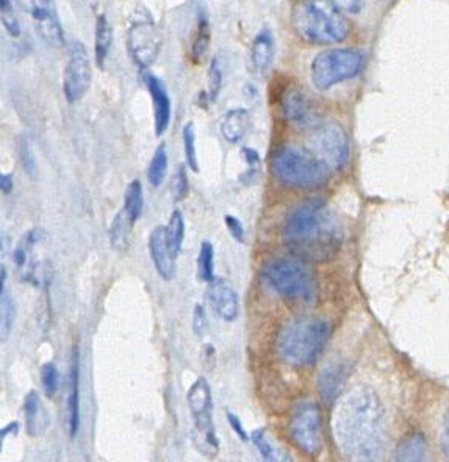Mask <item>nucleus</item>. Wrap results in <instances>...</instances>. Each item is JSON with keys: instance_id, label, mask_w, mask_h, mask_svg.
Masks as SVG:
<instances>
[{"instance_id": "f257e3e1", "label": "nucleus", "mask_w": 449, "mask_h": 462, "mask_svg": "<svg viewBox=\"0 0 449 462\" xmlns=\"http://www.w3.org/2000/svg\"><path fill=\"white\" fill-rule=\"evenodd\" d=\"M332 430L347 459H378L385 447V415L378 393L366 386L347 392L335 407Z\"/></svg>"}, {"instance_id": "f03ea898", "label": "nucleus", "mask_w": 449, "mask_h": 462, "mask_svg": "<svg viewBox=\"0 0 449 462\" xmlns=\"http://www.w3.org/2000/svg\"><path fill=\"white\" fill-rule=\"evenodd\" d=\"M284 242L298 259L326 262L337 256L343 229L321 198H310L293 207L284 224Z\"/></svg>"}, {"instance_id": "7ed1b4c3", "label": "nucleus", "mask_w": 449, "mask_h": 462, "mask_svg": "<svg viewBox=\"0 0 449 462\" xmlns=\"http://www.w3.org/2000/svg\"><path fill=\"white\" fill-rule=\"evenodd\" d=\"M296 35L310 44H335L350 35V22L329 0H296L291 8Z\"/></svg>"}, {"instance_id": "20e7f679", "label": "nucleus", "mask_w": 449, "mask_h": 462, "mask_svg": "<svg viewBox=\"0 0 449 462\" xmlns=\"http://www.w3.org/2000/svg\"><path fill=\"white\" fill-rule=\"evenodd\" d=\"M331 166L304 147L284 144L274 152L271 172L280 184L294 190H317L331 179Z\"/></svg>"}, {"instance_id": "39448f33", "label": "nucleus", "mask_w": 449, "mask_h": 462, "mask_svg": "<svg viewBox=\"0 0 449 462\" xmlns=\"http://www.w3.org/2000/svg\"><path fill=\"white\" fill-rule=\"evenodd\" d=\"M329 337L331 325L323 318L291 321L279 336V354L293 367L312 365L321 356Z\"/></svg>"}, {"instance_id": "423d86ee", "label": "nucleus", "mask_w": 449, "mask_h": 462, "mask_svg": "<svg viewBox=\"0 0 449 462\" xmlns=\"http://www.w3.org/2000/svg\"><path fill=\"white\" fill-rule=\"evenodd\" d=\"M261 274L266 284L285 299L312 301L317 297V279L301 260L272 259L265 264Z\"/></svg>"}, {"instance_id": "0eeeda50", "label": "nucleus", "mask_w": 449, "mask_h": 462, "mask_svg": "<svg viewBox=\"0 0 449 462\" xmlns=\"http://www.w3.org/2000/svg\"><path fill=\"white\" fill-rule=\"evenodd\" d=\"M365 55L357 49H329L319 52L310 66L315 88L327 91L332 86L357 77L364 69Z\"/></svg>"}, {"instance_id": "6e6552de", "label": "nucleus", "mask_w": 449, "mask_h": 462, "mask_svg": "<svg viewBox=\"0 0 449 462\" xmlns=\"http://www.w3.org/2000/svg\"><path fill=\"white\" fill-rule=\"evenodd\" d=\"M290 436L293 444L307 456H318L323 450V420L319 407L313 403H301L291 414Z\"/></svg>"}, {"instance_id": "1a4fd4ad", "label": "nucleus", "mask_w": 449, "mask_h": 462, "mask_svg": "<svg viewBox=\"0 0 449 462\" xmlns=\"http://www.w3.org/2000/svg\"><path fill=\"white\" fill-rule=\"evenodd\" d=\"M92 79L91 58L83 43L72 39L63 72V91L68 102H77L90 90Z\"/></svg>"}, {"instance_id": "9d476101", "label": "nucleus", "mask_w": 449, "mask_h": 462, "mask_svg": "<svg viewBox=\"0 0 449 462\" xmlns=\"http://www.w3.org/2000/svg\"><path fill=\"white\" fill-rule=\"evenodd\" d=\"M310 144L332 170H343L350 160V140L343 127L337 123L315 125L310 133Z\"/></svg>"}, {"instance_id": "9b49d317", "label": "nucleus", "mask_w": 449, "mask_h": 462, "mask_svg": "<svg viewBox=\"0 0 449 462\" xmlns=\"http://www.w3.org/2000/svg\"><path fill=\"white\" fill-rule=\"evenodd\" d=\"M162 36L156 25L147 21H139L130 25L127 32V50L132 62L141 69H147L157 62Z\"/></svg>"}, {"instance_id": "f8f14e48", "label": "nucleus", "mask_w": 449, "mask_h": 462, "mask_svg": "<svg viewBox=\"0 0 449 462\" xmlns=\"http://www.w3.org/2000/svg\"><path fill=\"white\" fill-rule=\"evenodd\" d=\"M27 15L32 18L39 38L52 48H62L64 33L53 0H19Z\"/></svg>"}, {"instance_id": "ddd939ff", "label": "nucleus", "mask_w": 449, "mask_h": 462, "mask_svg": "<svg viewBox=\"0 0 449 462\" xmlns=\"http://www.w3.org/2000/svg\"><path fill=\"white\" fill-rule=\"evenodd\" d=\"M207 301H209L212 311L221 320L227 321V323L237 320L240 309L238 293L226 279H213L209 283Z\"/></svg>"}, {"instance_id": "4468645a", "label": "nucleus", "mask_w": 449, "mask_h": 462, "mask_svg": "<svg viewBox=\"0 0 449 462\" xmlns=\"http://www.w3.org/2000/svg\"><path fill=\"white\" fill-rule=\"evenodd\" d=\"M143 82L147 91L151 93L153 105V124H156V135L162 137L171 123V99L167 95L165 83L151 72L143 74Z\"/></svg>"}, {"instance_id": "2eb2a0df", "label": "nucleus", "mask_w": 449, "mask_h": 462, "mask_svg": "<svg viewBox=\"0 0 449 462\" xmlns=\"http://www.w3.org/2000/svg\"><path fill=\"white\" fill-rule=\"evenodd\" d=\"M149 252L157 273L165 280H171L176 274V254L172 252L166 237V227L157 226L149 236Z\"/></svg>"}, {"instance_id": "dca6fc26", "label": "nucleus", "mask_w": 449, "mask_h": 462, "mask_svg": "<svg viewBox=\"0 0 449 462\" xmlns=\"http://www.w3.org/2000/svg\"><path fill=\"white\" fill-rule=\"evenodd\" d=\"M282 113L286 121L294 125H312L317 121L310 100L298 88H290L284 95Z\"/></svg>"}, {"instance_id": "f3484780", "label": "nucleus", "mask_w": 449, "mask_h": 462, "mask_svg": "<svg viewBox=\"0 0 449 462\" xmlns=\"http://www.w3.org/2000/svg\"><path fill=\"white\" fill-rule=\"evenodd\" d=\"M186 401H188V407L193 415L194 425L213 421L212 389L205 378H198L194 381L193 386L190 387L188 395H186Z\"/></svg>"}, {"instance_id": "a211bd4d", "label": "nucleus", "mask_w": 449, "mask_h": 462, "mask_svg": "<svg viewBox=\"0 0 449 462\" xmlns=\"http://www.w3.org/2000/svg\"><path fill=\"white\" fill-rule=\"evenodd\" d=\"M69 397H68V426L69 436L74 439L80 430V354L74 348L69 368Z\"/></svg>"}, {"instance_id": "6ab92c4d", "label": "nucleus", "mask_w": 449, "mask_h": 462, "mask_svg": "<svg viewBox=\"0 0 449 462\" xmlns=\"http://www.w3.org/2000/svg\"><path fill=\"white\" fill-rule=\"evenodd\" d=\"M251 125V115L246 109H232L221 119L219 130L221 135L232 144H235L244 138L247 129Z\"/></svg>"}, {"instance_id": "aec40b11", "label": "nucleus", "mask_w": 449, "mask_h": 462, "mask_svg": "<svg viewBox=\"0 0 449 462\" xmlns=\"http://www.w3.org/2000/svg\"><path fill=\"white\" fill-rule=\"evenodd\" d=\"M346 378L347 370L345 365L327 367L326 370L319 374L318 379V390L321 400L327 405L333 403V401L340 397Z\"/></svg>"}, {"instance_id": "412c9836", "label": "nucleus", "mask_w": 449, "mask_h": 462, "mask_svg": "<svg viewBox=\"0 0 449 462\" xmlns=\"http://www.w3.org/2000/svg\"><path fill=\"white\" fill-rule=\"evenodd\" d=\"M272 60H274V36L270 30L263 29L257 33L252 41L251 62L254 69H256L260 76H263V74L270 69Z\"/></svg>"}, {"instance_id": "4be33fe9", "label": "nucleus", "mask_w": 449, "mask_h": 462, "mask_svg": "<svg viewBox=\"0 0 449 462\" xmlns=\"http://www.w3.org/2000/svg\"><path fill=\"white\" fill-rule=\"evenodd\" d=\"M193 442L199 453L207 458H214L219 453V440L213 421L205 425H194Z\"/></svg>"}, {"instance_id": "5701e85b", "label": "nucleus", "mask_w": 449, "mask_h": 462, "mask_svg": "<svg viewBox=\"0 0 449 462\" xmlns=\"http://www.w3.org/2000/svg\"><path fill=\"white\" fill-rule=\"evenodd\" d=\"M95 53H96V63L100 69H104L106 57L110 53L111 41H113V32L111 25L105 15H99L96 18V30H95Z\"/></svg>"}, {"instance_id": "b1692460", "label": "nucleus", "mask_w": 449, "mask_h": 462, "mask_svg": "<svg viewBox=\"0 0 449 462\" xmlns=\"http://www.w3.org/2000/svg\"><path fill=\"white\" fill-rule=\"evenodd\" d=\"M133 223H135V221L130 218L129 213H127L124 209H120L116 213V217L113 219L110 227V240L113 247H116L119 251L127 250Z\"/></svg>"}, {"instance_id": "393cba45", "label": "nucleus", "mask_w": 449, "mask_h": 462, "mask_svg": "<svg viewBox=\"0 0 449 462\" xmlns=\"http://www.w3.org/2000/svg\"><path fill=\"white\" fill-rule=\"evenodd\" d=\"M427 454V444L423 434H412L406 437L398 445L396 459L398 461H423Z\"/></svg>"}, {"instance_id": "a878e982", "label": "nucleus", "mask_w": 449, "mask_h": 462, "mask_svg": "<svg viewBox=\"0 0 449 462\" xmlns=\"http://www.w3.org/2000/svg\"><path fill=\"white\" fill-rule=\"evenodd\" d=\"M166 172H167L166 146L160 144L156 149V152H153L149 168H147V180H149V184L153 186V189H157V186L163 184Z\"/></svg>"}, {"instance_id": "bb28decb", "label": "nucleus", "mask_w": 449, "mask_h": 462, "mask_svg": "<svg viewBox=\"0 0 449 462\" xmlns=\"http://www.w3.org/2000/svg\"><path fill=\"white\" fill-rule=\"evenodd\" d=\"M143 207H144V195H143L141 182H139V180H132L125 190L123 209L129 213L133 221H137L139 217H141Z\"/></svg>"}, {"instance_id": "cd10ccee", "label": "nucleus", "mask_w": 449, "mask_h": 462, "mask_svg": "<svg viewBox=\"0 0 449 462\" xmlns=\"http://www.w3.org/2000/svg\"><path fill=\"white\" fill-rule=\"evenodd\" d=\"M41 400H39V395L36 390H30L27 393V397L24 400V414H25V425H27V431H29L30 436H35L38 431V423L41 420Z\"/></svg>"}, {"instance_id": "c85d7f7f", "label": "nucleus", "mask_w": 449, "mask_h": 462, "mask_svg": "<svg viewBox=\"0 0 449 462\" xmlns=\"http://www.w3.org/2000/svg\"><path fill=\"white\" fill-rule=\"evenodd\" d=\"M166 237L172 252L177 254L182 250V243L185 238V221L180 210H174L170 218V223L166 226Z\"/></svg>"}, {"instance_id": "c756f323", "label": "nucleus", "mask_w": 449, "mask_h": 462, "mask_svg": "<svg viewBox=\"0 0 449 462\" xmlns=\"http://www.w3.org/2000/svg\"><path fill=\"white\" fill-rule=\"evenodd\" d=\"M210 48V27L209 22L202 19L198 25V33L196 38L193 41V48H191V57L193 62L196 64H202L204 60L207 58V53H209Z\"/></svg>"}, {"instance_id": "7c9ffc66", "label": "nucleus", "mask_w": 449, "mask_h": 462, "mask_svg": "<svg viewBox=\"0 0 449 462\" xmlns=\"http://www.w3.org/2000/svg\"><path fill=\"white\" fill-rule=\"evenodd\" d=\"M198 276L202 283H212L214 279V250L210 242H202L198 256Z\"/></svg>"}, {"instance_id": "2f4dec72", "label": "nucleus", "mask_w": 449, "mask_h": 462, "mask_svg": "<svg viewBox=\"0 0 449 462\" xmlns=\"http://www.w3.org/2000/svg\"><path fill=\"white\" fill-rule=\"evenodd\" d=\"M182 140H184V151L186 165L194 172H199V162H198V152H196V130H194L193 123H186L182 129Z\"/></svg>"}, {"instance_id": "473e14b6", "label": "nucleus", "mask_w": 449, "mask_h": 462, "mask_svg": "<svg viewBox=\"0 0 449 462\" xmlns=\"http://www.w3.org/2000/svg\"><path fill=\"white\" fill-rule=\"evenodd\" d=\"M221 88H223V68L219 60L214 57L209 68V88H207V102H214L218 99Z\"/></svg>"}, {"instance_id": "72a5a7b5", "label": "nucleus", "mask_w": 449, "mask_h": 462, "mask_svg": "<svg viewBox=\"0 0 449 462\" xmlns=\"http://www.w3.org/2000/svg\"><path fill=\"white\" fill-rule=\"evenodd\" d=\"M41 383L44 387V392L49 398L55 397L60 384L58 368L53 362H48L41 367Z\"/></svg>"}, {"instance_id": "f704fd0d", "label": "nucleus", "mask_w": 449, "mask_h": 462, "mask_svg": "<svg viewBox=\"0 0 449 462\" xmlns=\"http://www.w3.org/2000/svg\"><path fill=\"white\" fill-rule=\"evenodd\" d=\"M0 11H2V22L5 30L10 33L13 38H19L21 35V27H19V21L13 10L11 0H0Z\"/></svg>"}, {"instance_id": "c9c22d12", "label": "nucleus", "mask_w": 449, "mask_h": 462, "mask_svg": "<svg viewBox=\"0 0 449 462\" xmlns=\"http://www.w3.org/2000/svg\"><path fill=\"white\" fill-rule=\"evenodd\" d=\"M251 440L254 442V445H256L257 451L260 453V456L263 461L266 462H272V461H277V454L276 450H274V447L271 445V442L266 439V434L265 430H256L252 433Z\"/></svg>"}, {"instance_id": "e433bc0d", "label": "nucleus", "mask_w": 449, "mask_h": 462, "mask_svg": "<svg viewBox=\"0 0 449 462\" xmlns=\"http://www.w3.org/2000/svg\"><path fill=\"white\" fill-rule=\"evenodd\" d=\"M19 158H21V165L27 174L35 172V154H33L32 142L27 137H21L19 142Z\"/></svg>"}, {"instance_id": "4c0bfd02", "label": "nucleus", "mask_w": 449, "mask_h": 462, "mask_svg": "<svg viewBox=\"0 0 449 462\" xmlns=\"http://www.w3.org/2000/svg\"><path fill=\"white\" fill-rule=\"evenodd\" d=\"M0 293H2V339L5 340L11 331L13 320H15V304L10 297H6L5 289L0 290Z\"/></svg>"}, {"instance_id": "58836bf2", "label": "nucleus", "mask_w": 449, "mask_h": 462, "mask_svg": "<svg viewBox=\"0 0 449 462\" xmlns=\"http://www.w3.org/2000/svg\"><path fill=\"white\" fill-rule=\"evenodd\" d=\"M172 195L176 201H182L186 195H188V177H186L185 166H179L176 177L172 182Z\"/></svg>"}, {"instance_id": "ea45409f", "label": "nucleus", "mask_w": 449, "mask_h": 462, "mask_svg": "<svg viewBox=\"0 0 449 462\" xmlns=\"http://www.w3.org/2000/svg\"><path fill=\"white\" fill-rule=\"evenodd\" d=\"M207 325H209V323H207V315H205L204 307L200 304H196V306H194V311H193V329H194V334H196V336H199V337H202L205 329H207Z\"/></svg>"}, {"instance_id": "a19ab883", "label": "nucleus", "mask_w": 449, "mask_h": 462, "mask_svg": "<svg viewBox=\"0 0 449 462\" xmlns=\"http://www.w3.org/2000/svg\"><path fill=\"white\" fill-rule=\"evenodd\" d=\"M224 221H226L227 229H229V232H230V236L235 238L237 242L243 243L246 232H244L243 224H241V221L237 217H233V215H226Z\"/></svg>"}, {"instance_id": "79ce46f5", "label": "nucleus", "mask_w": 449, "mask_h": 462, "mask_svg": "<svg viewBox=\"0 0 449 462\" xmlns=\"http://www.w3.org/2000/svg\"><path fill=\"white\" fill-rule=\"evenodd\" d=\"M329 2L337 6L340 11L352 13V15H357L365 6V0H329Z\"/></svg>"}, {"instance_id": "37998d69", "label": "nucleus", "mask_w": 449, "mask_h": 462, "mask_svg": "<svg viewBox=\"0 0 449 462\" xmlns=\"http://www.w3.org/2000/svg\"><path fill=\"white\" fill-rule=\"evenodd\" d=\"M241 156H243L247 166H249V176L256 174L260 166L258 152L256 149H252V147H243V149H241Z\"/></svg>"}, {"instance_id": "c03bdc74", "label": "nucleus", "mask_w": 449, "mask_h": 462, "mask_svg": "<svg viewBox=\"0 0 449 462\" xmlns=\"http://www.w3.org/2000/svg\"><path fill=\"white\" fill-rule=\"evenodd\" d=\"M227 421H229V425H230V428H232V431L237 434L238 439H240L241 442H247V440L251 439L249 436H247V433H246V430H244L243 423H241V420H240L238 415H235V414L229 411V412H227Z\"/></svg>"}, {"instance_id": "a18cd8bd", "label": "nucleus", "mask_w": 449, "mask_h": 462, "mask_svg": "<svg viewBox=\"0 0 449 462\" xmlns=\"http://www.w3.org/2000/svg\"><path fill=\"white\" fill-rule=\"evenodd\" d=\"M441 447L449 458V411L445 415V423H443V436H441Z\"/></svg>"}, {"instance_id": "49530a36", "label": "nucleus", "mask_w": 449, "mask_h": 462, "mask_svg": "<svg viewBox=\"0 0 449 462\" xmlns=\"http://www.w3.org/2000/svg\"><path fill=\"white\" fill-rule=\"evenodd\" d=\"M0 189H2L4 195H10L13 190V176L11 174H2L0 176Z\"/></svg>"}, {"instance_id": "de8ad7c7", "label": "nucleus", "mask_w": 449, "mask_h": 462, "mask_svg": "<svg viewBox=\"0 0 449 462\" xmlns=\"http://www.w3.org/2000/svg\"><path fill=\"white\" fill-rule=\"evenodd\" d=\"M19 433V425L16 423V421H11L10 425H6L5 428H2V431H0V436H2V439H5L6 436H8V434H18Z\"/></svg>"}]
</instances>
